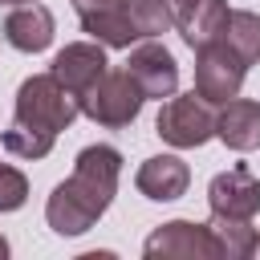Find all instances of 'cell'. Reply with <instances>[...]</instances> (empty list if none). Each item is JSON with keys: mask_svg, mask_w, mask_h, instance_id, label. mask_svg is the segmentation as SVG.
<instances>
[{"mask_svg": "<svg viewBox=\"0 0 260 260\" xmlns=\"http://www.w3.org/2000/svg\"><path fill=\"white\" fill-rule=\"evenodd\" d=\"M134 37H162L175 24V4L171 0H126Z\"/></svg>", "mask_w": 260, "mask_h": 260, "instance_id": "obj_19", "label": "cell"}, {"mask_svg": "<svg viewBox=\"0 0 260 260\" xmlns=\"http://www.w3.org/2000/svg\"><path fill=\"white\" fill-rule=\"evenodd\" d=\"M171 4H175V8H183V4H191V0H171Z\"/></svg>", "mask_w": 260, "mask_h": 260, "instance_id": "obj_23", "label": "cell"}, {"mask_svg": "<svg viewBox=\"0 0 260 260\" xmlns=\"http://www.w3.org/2000/svg\"><path fill=\"white\" fill-rule=\"evenodd\" d=\"M219 41L236 53V61H240L244 69L256 65V61H260V16L248 12V8L228 12V24H223V37H219Z\"/></svg>", "mask_w": 260, "mask_h": 260, "instance_id": "obj_16", "label": "cell"}, {"mask_svg": "<svg viewBox=\"0 0 260 260\" xmlns=\"http://www.w3.org/2000/svg\"><path fill=\"white\" fill-rule=\"evenodd\" d=\"M158 138L171 142L175 150H191V146H203L207 138H215V106L203 98V93H171L158 110V122H154Z\"/></svg>", "mask_w": 260, "mask_h": 260, "instance_id": "obj_3", "label": "cell"}, {"mask_svg": "<svg viewBox=\"0 0 260 260\" xmlns=\"http://www.w3.org/2000/svg\"><path fill=\"white\" fill-rule=\"evenodd\" d=\"M81 28L106 45V49H130L134 41V24H130V12H126V0H69Z\"/></svg>", "mask_w": 260, "mask_h": 260, "instance_id": "obj_8", "label": "cell"}, {"mask_svg": "<svg viewBox=\"0 0 260 260\" xmlns=\"http://www.w3.org/2000/svg\"><path fill=\"white\" fill-rule=\"evenodd\" d=\"M142 256L146 260H219V244L207 223L171 219L146 236Z\"/></svg>", "mask_w": 260, "mask_h": 260, "instance_id": "obj_5", "label": "cell"}, {"mask_svg": "<svg viewBox=\"0 0 260 260\" xmlns=\"http://www.w3.org/2000/svg\"><path fill=\"white\" fill-rule=\"evenodd\" d=\"M24 199H28V179L16 167L0 162V211H20Z\"/></svg>", "mask_w": 260, "mask_h": 260, "instance_id": "obj_20", "label": "cell"}, {"mask_svg": "<svg viewBox=\"0 0 260 260\" xmlns=\"http://www.w3.org/2000/svg\"><path fill=\"white\" fill-rule=\"evenodd\" d=\"M45 219H49V228H53L57 236H81V232H89L102 215H98L69 183H57L53 195H49V203H45Z\"/></svg>", "mask_w": 260, "mask_h": 260, "instance_id": "obj_15", "label": "cell"}, {"mask_svg": "<svg viewBox=\"0 0 260 260\" xmlns=\"http://www.w3.org/2000/svg\"><path fill=\"white\" fill-rule=\"evenodd\" d=\"M126 73L138 81L142 98H171L179 89V61L171 57V49L158 41V37H146L142 45L130 49L126 57Z\"/></svg>", "mask_w": 260, "mask_h": 260, "instance_id": "obj_7", "label": "cell"}, {"mask_svg": "<svg viewBox=\"0 0 260 260\" xmlns=\"http://www.w3.org/2000/svg\"><path fill=\"white\" fill-rule=\"evenodd\" d=\"M215 138L240 154L256 150L260 146V102L252 98H228L219 110H215Z\"/></svg>", "mask_w": 260, "mask_h": 260, "instance_id": "obj_11", "label": "cell"}, {"mask_svg": "<svg viewBox=\"0 0 260 260\" xmlns=\"http://www.w3.org/2000/svg\"><path fill=\"white\" fill-rule=\"evenodd\" d=\"M118 175H122V154L106 142H93L85 150H77L73 158V175L65 179L98 215H106V207L114 203V191H118Z\"/></svg>", "mask_w": 260, "mask_h": 260, "instance_id": "obj_4", "label": "cell"}, {"mask_svg": "<svg viewBox=\"0 0 260 260\" xmlns=\"http://www.w3.org/2000/svg\"><path fill=\"white\" fill-rule=\"evenodd\" d=\"M244 73L248 69L236 61V53L223 41L195 49V93H203L211 106H223L228 98H236L244 85Z\"/></svg>", "mask_w": 260, "mask_h": 260, "instance_id": "obj_6", "label": "cell"}, {"mask_svg": "<svg viewBox=\"0 0 260 260\" xmlns=\"http://www.w3.org/2000/svg\"><path fill=\"white\" fill-rule=\"evenodd\" d=\"M106 45H98V41H73V45H65L57 57H53V65H49V73L65 85V89H73L77 98L106 73Z\"/></svg>", "mask_w": 260, "mask_h": 260, "instance_id": "obj_10", "label": "cell"}, {"mask_svg": "<svg viewBox=\"0 0 260 260\" xmlns=\"http://www.w3.org/2000/svg\"><path fill=\"white\" fill-rule=\"evenodd\" d=\"M207 203H211V215L252 219L260 211V179L248 167H232L207 183Z\"/></svg>", "mask_w": 260, "mask_h": 260, "instance_id": "obj_9", "label": "cell"}, {"mask_svg": "<svg viewBox=\"0 0 260 260\" xmlns=\"http://www.w3.org/2000/svg\"><path fill=\"white\" fill-rule=\"evenodd\" d=\"M81 114V102L73 89H65L53 73H37V77H24L20 89H16V118L28 122V126H41V130H69L73 118Z\"/></svg>", "mask_w": 260, "mask_h": 260, "instance_id": "obj_1", "label": "cell"}, {"mask_svg": "<svg viewBox=\"0 0 260 260\" xmlns=\"http://www.w3.org/2000/svg\"><path fill=\"white\" fill-rule=\"evenodd\" d=\"M252 256H256V260H260V236H256V244H252Z\"/></svg>", "mask_w": 260, "mask_h": 260, "instance_id": "obj_22", "label": "cell"}, {"mask_svg": "<svg viewBox=\"0 0 260 260\" xmlns=\"http://www.w3.org/2000/svg\"><path fill=\"white\" fill-rule=\"evenodd\" d=\"M187 183H191V171H187V162H183L179 154H154V158H146V162L138 167V175H134L138 195H146V199H154V203H171V199L187 195Z\"/></svg>", "mask_w": 260, "mask_h": 260, "instance_id": "obj_12", "label": "cell"}, {"mask_svg": "<svg viewBox=\"0 0 260 260\" xmlns=\"http://www.w3.org/2000/svg\"><path fill=\"white\" fill-rule=\"evenodd\" d=\"M53 12L45 8V4H16L8 16H4V37H8V45L12 49H20V53H41V49H49L53 45Z\"/></svg>", "mask_w": 260, "mask_h": 260, "instance_id": "obj_13", "label": "cell"}, {"mask_svg": "<svg viewBox=\"0 0 260 260\" xmlns=\"http://www.w3.org/2000/svg\"><path fill=\"white\" fill-rule=\"evenodd\" d=\"M53 130H41V126H28V122H20V118H12V126L0 134V142H4V150L8 154H16V158H45L49 150H53Z\"/></svg>", "mask_w": 260, "mask_h": 260, "instance_id": "obj_18", "label": "cell"}, {"mask_svg": "<svg viewBox=\"0 0 260 260\" xmlns=\"http://www.w3.org/2000/svg\"><path fill=\"white\" fill-rule=\"evenodd\" d=\"M228 0H191L175 12V24H179V37L191 45V49H203V45H215L223 37V24H228Z\"/></svg>", "mask_w": 260, "mask_h": 260, "instance_id": "obj_14", "label": "cell"}, {"mask_svg": "<svg viewBox=\"0 0 260 260\" xmlns=\"http://www.w3.org/2000/svg\"><path fill=\"white\" fill-rule=\"evenodd\" d=\"M81 114L89 118V122H98V126H110V130H122V126H130L134 118H138V110H142V89H138V81L126 73V69H106L81 98Z\"/></svg>", "mask_w": 260, "mask_h": 260, "instance_id": "obj_2", "label": "cell"}, {"mask_svg": "<svg viewBox=\"0 0 260 260\" xmlns=\"http://www.w3.org/2000/svg\"><path fill=\"white\" fill-rule=\"evenodd\" d=\"M4 256H8V240L0 236V260H4Z\"/></svg>", "mask_w": 260, "mask_h": 260, "instance_id": "obj_21", "label": "cell"}, {"mask_svg": "<svg viewBox=\"0 0 260 260\" xmlns=\"http://www.w3.org/2000/svg\"><path fill=\"white\" fill-rule=\"evenodd\" d=\"M0 4H28V0H0Z\"/></svg>", "mask_w": 260, "mask_h": 260, "instance_id": "obj_24", "label": "cell"}, {"mask_svg": "<svg viewBox=\"0 0 260 260\" xmlns=\"http://www.w3.org/2000/svg\"><path fill=\"white\" fill-rule=\"evenodd\" d=\"M211 236L219 244V260H244L252 256V244H256V228L252 219H236V215H211Z\"/></svg>", "mask_w": 260, "mask_h": 260, "instance_id": "obj_17", "label": "cell"}]
</instances>
